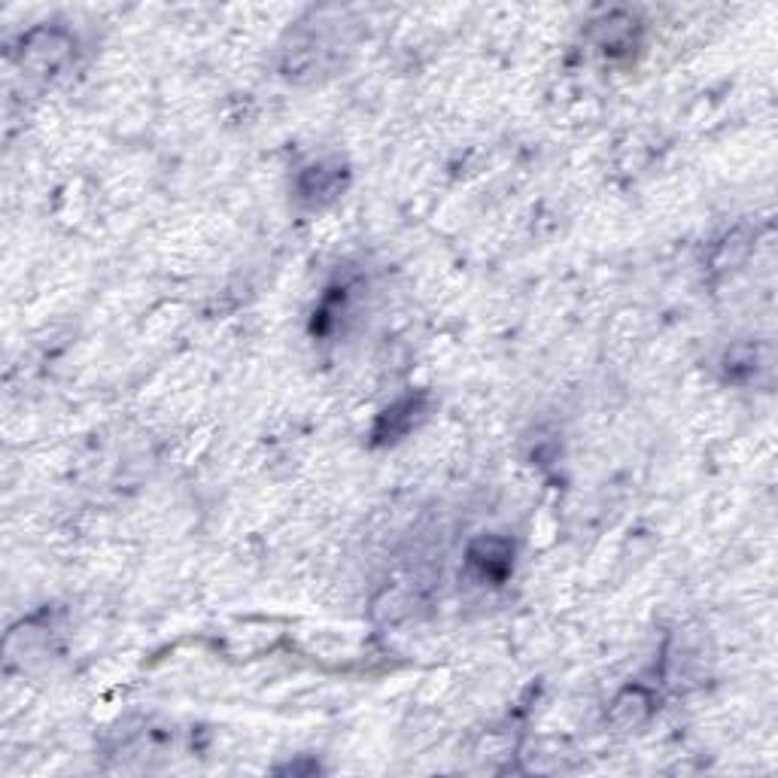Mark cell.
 <instances>
[{"label":"cell","instance_id":"cell-1","mask_svg":"<svg viewBox=\"0 0 778 778\" xmlns=\"http://www.w3.org/2000/svg\"><path fill=\"white\" fill-rule=\"evenodd\" d=\"M71 52H74V43L64 31L40 28V31H31L22 43V62L37 76H52L67 64Z\"/></svg>","mask_w":778,"mask_h":778},{"label":"cell","instance_id":"cell-2","mask_svg":"<svg viewBox=\"0 0 778 778\" xmlns=\"http://www.w3.org/2000/svg\"><path fill=\"white\" fill-rule=\"evenodd\" d=\"M515 565V548L511 541L505 539H477L472 548H468V569L475 572L480 581H503Z\"/></svg>","mask_w":778,"mask_h":778},{"label":"cell","instance_id":"cell-4","mask_svg":"<svg viewBox=\"0 0 778 778\" xmlns=\"http://www.w3.org/2000/svg\"><path fill=\"white\" fill-rule=\"evenodd\" d=\"M648 715H651V696L641 688H629V691L620 693L615 700V709H612V717L624 727H636Z\"/></svg>","mask_w":778,"mask_h":778},{"label":"cell","instance_id":"cell-3","mask_svg":"<svg viewBox=\"0 0 778 778\" xmlns=\"http://www.w3.org/2000/svg\"><path fill=\"white\" fill-rule=\"evenodd\" d=\"M423 414V399L420 396H408V399H399L383 411V417L377 420L375 439L377 441H396L399 435H404L408 429L414 426L417 417Z\"/></svg>","mask_w":778,"mask_h":778}]
</instances>
